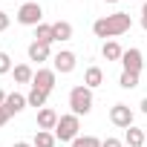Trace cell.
Here are the masks:
<instances>
[{"label":"cell","instance_id":"1","mask_svg":"<svg viewBox=\"0 0 147 147\" xmlns=\"http://www.w3.org/2000/svg\"><path fill=\"white\" fill-rule=\"evenodd\" d=\"M133 26V20H130V15H124V12H115V15H107V18H98L95 23H92V32H95V38H118V35H124L127 29Z\"/></svg>","mask_w":147,"mask_h":147},{"label":"cell","instance_id":"2","mask_svg":"<svg viewBox=\"0 0 147 147\" xmlns=\"http://www.w3.org/2000/svg\"><path fill=\"white\" fill-rule=\"evenodd\" d=\"M78 130H81V118L75 113L61 115L58 118V127H55V138L58 141H75L78 138Z\"/></svg>","mask_w":147,"mask_h":147},{"label":"cell","instance_id":"3","mask_svg":"<svg viewBox=\"0 0 147 147\" xmlns=\"http://www.w3.org/2000/svg\"><path fill=\"white\" fill-rule=\"evenodd\" d=\"M69 107H72V113H75L78 118L81 115H87L90 110H92V90L90 87H75V90H72L69 92Z\"/></svg>","mask_w":147,"mask_h":147},{"label":"cell","instance_id":"4","mask_svg":"<svg viewBox=\"0 0 147 147\" xmlns=\"http://www.w3.org/2000/svg\"><path fill=\"white\" fill-rule=\"evenodd\" d=\"M18 23H23V26H40V23H43V6L35 3V0L23 3V6L18 9Z\"/></svg>","mask_w":147,"mask_h":147},{"label":"cell","instance_id":"5","mask_svg":"<svg viewBox=\"0 0 147 147\" xmlns=\"http://www.w3.org/2000/svg\"><path fill=\"white\" fill-rule=\"evenodd\" d=\"M75 63H78V58H75V52H69V49H61L52 58V69L61 72V75H69V72L75 69Z\"/></svg>","mask_w":147,"mask_h":147},{"label":"cell","instance_id":"6","mask_svg":"<svg viewBox=\"0 0 147 147\" xmlns=\"http://www.w3.org/2000/svg\"><path fill=\"white\" fill-rule=\"evenodd\" d=\"M121 66H124V72H136V75H141V66H144V55H141V49H124V55H121Z\"/></svg>","mask_w":147,"mask_h":147},{"label":"cell","instance_id":"7","mask_svg":"<svg viewBox=\"0 0 147 147\" xmlns=\"http://www.w3.org/2000/svg\"><path fill=\"white\" fill-rule=\"evenodd\" d=\"M110 121H113L115 127L127 130V127H133V110H130L127 104H113V107H110Z\"/></svg>","mask_w":147,"mask_h":147},{"label":"cell","instance_id":"8","mask_svg":"<svg viewBox=\"0 0 147 147\" xmlns=\"http://www.w3.org/2000/svg\"><path fill=\"white\" fill-rule=\"evenodd\" d=\"M55 78H58V72H55V69H38V72H35V78H32V87L52 92V90H55Z\"/></svg>","mask_w":147,"mask_h":147},{"label":"cell","instance_id":"9","mask_svg":"<svg viewBox=\"0 0 147 147\" xmlns=\"http://www.w3.org/2000/svg\"><path fill=\"white\" fill-rule=\"evenodd\" d=\"M58 113L52 110V107H43V110H38V130H52L55 133V127H58Z\"/></svg>","mask_w":147,"mask_h":147},{"label":"cell","instance_id":"10","mask_svg":"<svg viewBox=\"0 0 147 147\" xmlns=\"http://www.w3.org/2000/svg\"><path fill=\"white\" fill-rule=\"evenodd\" d=\"M72 32H75V29H72L69 20H55L52 23V38L55 40H72Z\"/></svg>","mask_w":147,"mask_h":147},{"label":"cell","instance_id":"11","mask_svg":"<svg viewBox=\"0 0 147 147\" xmlns=\"http://www.w3.org/2000/svg\"><path fill=\"white\" fill-rule=\"evenodd\" d=\"M49 58H52V52H49V46H46V43H38V40H32V43H29V61L43 63V61H49Z\"/></svg>","mask_w":147,"mask_h":147},{"label":"cell","instance_id":"12","mask_svg":"<svg viewBox=\"0 0 147 147\" xmlns=\"http://www.w3.org/2000/svg\"><path fill=\"white\" fill-rule=\"evenodd\" d=\"M3 107H6V110H9L12 115H15V113L26 110V107H29V101H26V95H20V92H9V95H6V104H3Z\"/></svg>","mask_w":147,"mask_h":147},{"label":"cell","instance_id":"13","mask_svg":"<svg viewBox=\"0 0 147 147\" xmlns=\"http://www.w3.org/2000/svg\"><path fill=\"white\" fill-rule=\"evenodd\" d=\"M101 84H104V69H101V66H90V69L84 72V87L95 90V87H101Z\"/></svg>","mask_w":147,"mask_h":147},{"label":"cell","instance_id":"14","mask_svg":"<svg viewBox=\"0 0 147 147\" xmlns=\"http://www.w3.org/2000/svg\"><path fill=\"white\" fill-rule=\"evenodd\" d=\"M32 147H58V138L52 130H38L32 138Z\"/></svg>","mask_w":147,"mask_h":147},{"label":"cell","instance_id":"15","mask_svg":"<svg viewBox=\"0 0 147 147\" xmlns=\"http://www.w3.org/2000/svg\"><path fill=\"white\" fill-rule=\"evenodd\" d=\"M46 98H49V92L46 90H38V87H32L29 90V95H26V101H29V107H46Z\"/></svg>","mask_w":147,"mask_h":147},{"label":"cell","instance_id":"16","mask_svg":"<svg viewBox=\"0 0 147 147\" xmlns=\"http://www.w3.org/2000/svg\"><path fill=\"white\" fill-rule=\"evenodd\" d=\"M12 72H15V81H18V84H32V78H35V72H32L29 63H18Z\"/></svg>","mask_w":147,"mask_h":147},{"label":"cell","instance_id":"17","mask_svg":"<svg viewBox=\"0 0 147 147\" xmlns=\"http://www.w3.org/2000/svg\"><path fill=\"white\" fill-rule=\"evenodd\" d=\"M101 55L107 58V61H121V55H124V49L115 43V40H104V49H101Z\"/></svg>","mask_w":147,"mask_h":147},{"label":"cell","instance_id":"18","mask_svg":"<svg viewBox=\"0 0 147 147\" xmlns=\"http://www.w3.org/2000/svg\"><path fill=\"white\" fill-rule=\"evenodd\" d=\"M35 40L38 43H52L55 38H52V23H40V26H35Z\"/></svg>","mask_w":147,"mask_h":147},{"label":"cell","instance_id":"19","mask_svg":"<svg viewBox=\"0 0 147 147\" xmlns=\"http://www.w3.org/2000/svg\"><path fill=\"white\" fill-rule=\"evenodd\" d=\"M124 141H127L130 147H144V130H138V127H127Z\"/></svg>","mask_w":147,"mask_h":147},{"label":"cell","instance_id":"20","mask_svg":"<svg viewBox=\"0 0 147 147\" xmlns=\"http://www.w3.org/2000/svg\"><path fill=\"white\" fill-rule=\"evenodd\" d=\"M118 87H121V90H136V87H138V75H136V72H124V69H121Z\"/></svg>","mask_w":147,"mask_h":147},{"label":"cell","instance_id":"21","mask_svg":"<svg viewBox=\"0 0 147 147\" xmlns=\"http://www.w3.org/2000/svg\"><path fill=\"white\" fill-rule=\"evenodd\" d=\"M72 147H101V138H95V136H78L75 141H72Z\"/></svg>","mask_w":147,"mask_h":147},{"label":"cell","instance_id":"22","mask_svg":"<svg viewBox=\"0 0 147 147\" xmlns=\"http://www.w3.org/2000/svg\"><path fill=\"white\" fill-rule=\"evenodd\" d=\"M15 66H12V58L6 55V52H0V75H6V72H12Z\"/></svg>","mask_w":147,"mask_h":147},{"label":"cell","instance_id":"23","mask_svg":"<svg viewBox=\"0 0 147 147\" xmlns=\"http://www.w3.org/2000/svg\"><path fill=\"white\" fill-rule=\"evenodd\" d=\"M6 29H9V12L0 9V32H6Z\"/></svg>","mask_w":147,"mask_h":147},{"label":"cell","instance_id":"24","mask_svg":"<svg viewBox=\"0 0 147 147\" xmlns=\"http://www.w3.org/2000/svg\"><path fill=\"white\" fill-rule=\"evenodd\" d=\"M101 147H124V144H121L118 138H113V136H110V138H104V141H101Z\"/></svg>","mask_w":147,"mask_h":147},{"label":"cell","instance_id":"25","mask_svg":"<svg viewBox=\"0 0 147 147\" xmlns=\"http://www.w3.org/2000/svg\"><path fill=\"white\" fill-rule=\"evenodd\" d=\"M9 118H12V113H9L6 107H0V127H3V124H9Z\"/></svg>","mask_w":147,"mask_h":147},{"label":"cell","instance_id":"26","mask_svg":"<svg viewBox=\"0 0 147 147\" xmlns=\"http://www.w3.org/2000/svg\"><path fill=\"white\" fill-rule=\"evenodd\" d=\"M141 26H144V32H147V3L141 6Z\"/></svg>","mask_w":147,"mask_h":147},{"label":"cell","instance_id":"27","mask_svg":"<svg viewBox=\"0 0 147 147\" xmlns=\"http://www.w3.org/2000/svg\"><path fill=\"white\" fill-rule=\"evenodd\" d=\"M12 147H32V141H15Z\"/></svg>","mask_w":147,"mask_h":147},{"label":"cell","instance_id":"28","mask_svg":"<svg viewBox=\"0 0 147 147\" xmlns=\"http://www.w3.org/2000/svg\"><path fill=\"white\" fill-rule=\"evenodd\" d=\"M6 95H9V92H3V90H0V107L6 104Z\"/></svg>","mask_w":147,"mask_h":147},{"label":"cell","instance_id":"29","mask_svg":"<svg viewBox=\"0 0 147 147\" xmlns=\"http://www.w3.org/2000/svg\"><path fill=\"white\" fill-rule=\"evenodd\" d=\"M141 113L147 115V98H141Z\"/></svg>","mask_w":147,"mask_h":147},{"label":"cell","instance_id":"30","mask_svg":"<svg viewBox=\"0 0 147 147\" xmlns=\"http://www.w3.org/2000/svg\"><path fill=\"white\" fill-rule=\"evenodd\" d=\"M144 144H147V130H144Z\"/></svg>","mask_w":147,"mask_h":147},{"label":"cell","instance_id":"31","mask_svg":"<svg viewBox=\"0 0 147 147\" xmlns=\"http://www.w3.org/2000/svg\"><path fill=\"white\" fill-rule=\"evenodd\" d=\"M107 3H115V0H107Z\"/></svg>","mask_w":147,"mask_h":147}]
</instances>
